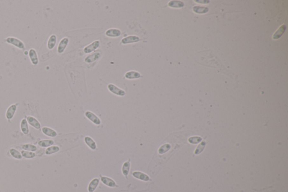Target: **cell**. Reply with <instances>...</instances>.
<instances>
[{
  "label": "cell",
  "instance_id": "6da1fadb",
  "mask_svg": "<svg viewBox=\"0 0 288 192\" xmlns=\"http://www.w3.org/2000/svg\"><path fill=\"white\" fill-rule=\"evenodd\" d=\"M5 42L9 45L14 46L19 49L24 50L26 48V46L22 41L15 37H8L5 39Z\"/></svg>",
  "mask_w": 288,
  "mask_h": 192
},
{
  "label": "cell",
  "instance_id": "7a4b0ae2",
  "mask_svg": "<svg viewBox=\"0 0 288 192\" xmlns=\"http://www.w3.org/2000/svg\"><path fill=\"white\" fill-rule=\"evenodd\" d=\"M17 108H18V104H11L8 108L6 112L5 116H6V118L8 121H10L13 118L17 110Z\"/></svg>",
  "mask_w": 288,
  "mask_h": 192
},
{
  "label": "cell",
  "instance_id": "3957f363",
  "mask_svg": "<svg viewBox=\"0 0 288 192\" xmlns=\"http://www.w3.org/2000/svg\"><path fill=\"white\" fill-rule=\"evenodd\" d=\"M108 88L110 92H112V94L117 95L118 96H123L126 95V92L124 90L119 88L118 87H117V86L112 84H109L108 86Z\"/></svg>",
  "mask_w": 288,
  "mask_h": 192
},
{
  "label": "cell",
  "instance_id": "277c9868",
  "mask_svg": "<svg viewBox=\"0 0 288 192\" xmlns=\"http://www.w3.org/2000/svg\"><path fill=\"white\" fill-rule=\"evenodd\" d=\"M28 56L33 66H37L39 63V60L38 55L36 50L34 49H31L28 51Z\"/></svg>",
  "mask_w": 288,
  "mask_h": 192
},
{
  "label": "cell",
  "instance_id": "5b68a950",
  "mask_svg": "<svg viewBox=\"0 0 288 192\" xmlns=\"http://www.w3.org/2000/svg\"><path fill=\"white\" fill-rule=\"evenodd\" d=\"M100 45V42L99 40L94 41L91 44L85 47L83 51L86 54L91 53L97 49L99 47Z\"/></svg>",
  "mask_w": 288,
  "mask_h": 192
},
{
  "label": "cell",
  "instance_id": "8992f818",
  "mask_svg": "<svg viewBox=\"0 0 288 192\" xmlns=\"http://www.w3.org/2000/svg\"><path fill=\"white\" fill-rule=\"evenodd\" d=\"M85 116L88 120H90V121L92 122L96 125H99L101 123L100 119L92 112L87 111L85 113Z\"/></svg>",
  "mask_w": 288,
  "mask_h": 192
},
{
  "label": "cell",
  "instance_id": "52a82bcc",
  "mask_svg": "<svg viewBox=\"0 0 288 192\" xmlns=\"http://www.w3.org/2000/svg\"><path fill=\"white\" fill-rule=\"evenodd\" d=\"M140 41V38L136 36H129L123 38L121 40V43L123 45L138 42Z\"/></svg>",
  "mask_w": 288,
  "mask_h": 192
},
{
  "label": "cell",
  "instance_id": "ba28073f",
  "mask_svg": "<svg viewBox=\"0 0 288 192\" xmlns=\"http://www.w3.org/2000/svg\"><path fill=\"white\" fill-rule=\"evenodd\" d=\"M27 121L30 125L37 130L40 129L41 125L40 122L34 117L29 116L27 117Z\"/></svg>",
  "mask_w": 288,
  "mask_h": 192
},
{
  "label": "cell",
  "instance_id": "9c48e42d",
  "mask_svg": "<svg viewBox=\"0 0 288 192\" xmlns=\"http://www.w3.org/2000/svg\"><path fill=\"white\" fill-rule=\"evenodd\" d=\"M68 43H69V39L67 37L63 38V39L60 41L58 46V50H57L58 54H62L64 53V51L67 47Z\"/></svg>",
  "mask_w": 288,
  "mask_h": 192
},
{
  "label": "cell",
  "instance_id": "30bf717a",
  "mask_svg": "<svg viewBox=\"0 0 288 192\" xmlns=\"http://www.w3.org/2000/svg\"><path fill=\"white\" fill-rule=\"evenodd\" d=\"M101 179L103 183L105 185H107L108 187H112V188L117 187V184L112 179L106 176H101Z\"/></svg>",
  "mask_w": 288,
  "mask_h": 192
},
{
  "label": "cell",
  "instance_id": "8fae6325",
  "mask_svg": "<svg viewBox=\"0 0 288 192\" xmlns=\"http://www.w3.org/2000/svg\"><path fill=\"white\" fill-rule=\"evenodd\" d=\"M133 176L136 179H139L145 181H148L150 180V178H149L148 175L145 174L143 172L140 171H135L133 172Z\"/></svg>",
  "mask_w": 288,
  "mask_h": 192
},
{
  "label": "cell",
  "instance_id": "7c38bea8",
  "mask_svg": "<svg viewBox=\"0 0 288 192\" xmlns=\"http://www.w3.org/2000/svg\"><path fill=\"white\" fill-rule=\"evenodd\" d=\"M42 132L43 134H45V135L51 137V138H54L57 136V133L56 131L48 127H44L42 128Z\"/></svg>",
  "mask_w": 288,
  "mask_h": 192
},
{
  "label": "cell",
  "instance_id": "4fadbf2b",
  "mask_svg": "<svg viewBox=\"0 0 288 192\" xmlns=\"http://www.w3.org/2000/svg\"><path fill=\"white\" fill-rule=\"evenodd\" d=\"M105 35L110 37H118L121 35V31L119 29L116 28L109 29L106 32Z\"/></svg>",
  "mask_w": 288,
  "mask_h": 192
},
{
  "label": "cell",
  "instance_id": "5bb4252c",
  "mask_svg": "<svg viewBox=\"0 0 288 192\" xmlns=\"http://www.w3.org/2000/svg\"><path fill=\"white\" fill-rule=\"evenodd\" d=\"M57 42V37L55 35H52L50 36L49 40L47 41V47L48 49L52 50L55 47Z\"/></svg>",
  "mask_w": 288,
  "mask_h": 192
},
{
  "label": "cell",
  "instance_id": "9a60e30c",
  "mask_svg": "<svg viewBox=\"0 0 288 192\" xmlns=\"http://www.w3.org/2000/svg\"><path fill=\"white\" fill-rule=\"evenodd\" d=\"M125 77L128 80H134V79H138L141 77V75L139 72L136 71L127 72L125 74Z\"/></svg>",
  "mask_w": 288,
  "mask_h": 192
},
{
  "label": "cell",
  "instance_id": "2e32d148",
  "mask_svg": "<svg viewBox=\"0 0 288 192\" xmlns=\"http://www.w3.org/2000/svg\"><path fill=\"white\" fill-rule=\"evenodd\" d=\"M101 56V54L100 53H94L89 56H87L85 59L86 63H91L94 62L96 60H98Z\"/></svg>",
  "mask_w": 288,
  "mask_h": 192
},
{
  "label": "cell",
  "instance_id": "e0dca14e",
  "mask_svg": "<svg viewBox=\"0 0 288 192\" xmlns=\"http://www.w3.org/2000/svg\"><path fill=\"white\" fill-rule=\"evenodd\" d=\"M20 129L24 135H28L29 133V129L28 127V123L27 119L23 118L20 122Z\"/></svg>",
  "mask_w": 288,
  "mask_h": 192
},
{
  "label": "cell",
  "instance_id": "ac0fdd59",
  "mask_svg": "<svg viewBox=\"0 0 288 192\" xmlns=\"http://www.w3.org/2000/svg\"><path fill=\"white\" fill-rule=\"evenodd\" d=\"M99 179L98 178H95L93 179L88 185V190L89 192H94L96 190V189L98 187L99 184Z\"/></svg>",
  "mask_w": 288,
  "mask_h": 192
},
{
  "label": "cell",
  "instance_id": "d6986e66",
  "mask_svg": "<svg viewBox=\"0 0 288 192\" xmlns=\"http://www.w3.org/2000/svg\"><path fill=\"white\" fill-rule=\"evenodd\" d=\"M85 142L86 143V144L89 147L92 149V150H95L97 148V145L96 144V143L94 142V140L90 138L89 136H86L85 138Z\"/></svg>",
  "mask_w": 288,
  "mask_h": 192
},
{
  "label": "cell",
  "instance_id": "ffe728a7",
  "mask_svg": "<svg viewBox=\"0 0 288 192\" xmlns=\"http://www.w3.org/2000/svg\"><path fill=\"white\" fill-rule=\"evenodd\" d=\"M54 144V140H42L39 141L38 143V145L42 148L49 147L51 145H52Z\"/></svg>",
  "mask_w": 288,
  "mask_h": 192
},
{
  "label": "cell",
  "instance_id": "44dd1931",
  "mask_svg": "<svg viewBox=\"0 0 288 192\" xmlns=\"http://www.w3.org/2000/svg\"><path fill=\"white\" fill-rule=\"evenodd\" d=\"M286 30V26L285 25H283L282 26L280 27L279 29L274 33V36H273V38L274 40H278L279 39L280 37H281V36L283 35L284 32Z\"/></svg>",
  "mask_w": 288,
  "mask_h": 192
},
{
  "label": "cell",
  "instance_id": "7402d4cb",
  "mask_svg": "<svg viewBox=\"0 0 288 192\" xmlns=\"http://www.w3.org/2000/svg\"><path fill=\"white\" fill-rule=\"evenodd\" d=\"M59 151L60 148L58 146H51L46 149L45 153L46 155H51L58 152Z\"/></svg>",
  "mask_w": 288,
  "mask_h": 192
},
{
  "label": "cell",
  "instance_id": "603a6c76",
  "mask_svg": "<svg viewBox=\"0 0 288 192\" xmlns=\"http://www.w3.org/2000/svg\"><path fill=\"white\" fill-rule=\"evenodd\" d=\"M168 6L173 8H181L184 6V4L179 1H171L168 3Z\"/></svg>",
  "mask_w": 288,
  "mask_h": 192
},
{
  "label": "cell",
  "instance_id": "cb8c5ba5",
  "mask_svg": "<svg viewBox=\"0 0 288 192\" xmlns=\"http://www.w3.org/2000/svg\"><path fill=\"white\" fill-rule=\"evenodd\" d=\"M130 170V162L126 161L122 166V173L126 177H127Z\"/></svg>",
  "mask_w": 288,
  "mask_h": 192
},
{
  "label": "cell",
  "instance_id": "d4e9b609",
  "mask_svg": "<svg viewBox=\"0 0 288 192\" xmlns=\"http://www.w3.org/2000/svg\"><path fill=\"white\" fill-rule=\"evenodd\" d=\"M10 153L11 156L14 157V158L16 159V160L22 159V154L15 149H14V148L11 149L10 150Z\"/></svg>",
  "mask_w": 288,
  "mask_h": 192
},
{
  "label": "cell",
  "instance_id": "484cf974",
  "mask_svg": "<svg viewBox=\"0 0 288 192\" xmlns=\"http://www.w3.org/2000/svg\"><path fill=\"white\" fill-rule=\"evenodd\" d=\"M22 148L24 151L32 152H35L37 149V148L36 147V146L33 144H23L22 145Z\"/></svg>",
  "mask_w": 288,
  "mask_h": 192
},
{
  "label": "cell",
  "instance_id": "4316f807",
  "mask_svg": "<svg viewBox=\"0 0 288 192\" xmlns=\"http://www.w3.org/2000/svg\"><path fill=\"white\" fill-rule=\"evenodd\" d=\"M21 154L22 156L27 159H32L33 158L36 157V154L33 152H30V151H27L23 150L21 152Z\"/></svg>",
  "mask_w": 288,
  "mask_h": 192
},
{
  "label": "cell",
  "instance_id": "83f0119b",
  "mask_svg": "<svg viewBox=\"0 0 288 192\" xmlns=\"http://www.w3.org/2000/svg\"><path fill=\"white\" fill-rule=\"evenodd\" d=\"M193 10L196 13L204 14L208 11V9L206 7L195 6L193 8Z\"/></svg>",
  "mask_w": 288,
  "mask_h": 192
},
{
  "label": "cell",
  "instance_id": "f1b7e54d",
  "mask_svg": "<svg viewBox=\"0 0 288 192\" xmlns=\"http://www.w3.org/2000/svg\"><path fill=\"white\" fill-rule=\"evenodd\" d=\"M170 149H171V145L169 144H166L162 145V147L159 149L158 153L160 154H163L168 152Z\"/></svg>",
  "mask_w": 288,
  "mask_h": 192
}]
</instances>
